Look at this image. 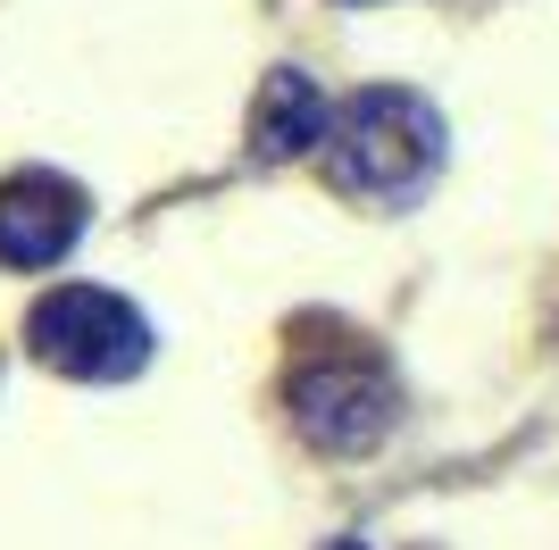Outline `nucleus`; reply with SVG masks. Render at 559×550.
<instances>
[{
	"mask_svg": "<svg viewBox=\"0 0 559 550\" xmlns=\"http://www.w3.org/2000/svg\"><path fill=\"white\" fill-rule=\"evenodd\" d=\"M326 176L334 192L350 201H376V208H401L418 201L435 167H443V117L426 109L418 92L401 84H376V92H350L343 109H326Z\"/></svg>",
	"mask_w": 559,
	"mask_h": 550,
	"instance_id": "1",
	"label": "nucleus"
},
{
	"mask_svg": "<svg viewBox=\"0 0 559 550\" xmlns=\"http://www.w3.org/2000/svg\"><path fill=\"white\" fill-rule=\"evenodd\" d=\"M25 343L50 375H75V384H126L142 359H151V318L134 300L100 292V284H59V292L34 300L25 318Z\"/></svg>",
	"mask_w": 559,
	"mask_h": 550,
	"instance_id": "2",
	"label": "nucleus"
},
{
	"mask_svg": "<svg viewBox=\"0 0 559 550\" xmlns=\"http://www.w3.org/2000/svg\"><path fill=\"white\" fill-rule=\"evenodd\" d=\"M284 400H293V426L334 458L376 451V442L393 434V417H401V392H393V375L376 359H309Z\"/></svg>",
	"mask_w": 559,
	"mask_h": 550,
	"instance_id": "3",
	"label": "nucleus"
},
{
	"mask_svg": "<svg viewBox=\"0 0 559 550\" xmlns=\"http://www.w3.org/2000/svg\"><path fill=\"white\" fill-rule=\"evenodd\" d=\"M84 183L50 176V167H25V176L0 183V259L9 267H59V259L84 242Z\"/></svg>",
	"mask_w": 559,
	"mask_h": 550,
	"instance_id": "4",
	"label": "nucleus"
},
{
	"mask_svg": "<svg viewBox=\"0 0 559 550\" xmlns=\"http://www.w3.org/2000/svg\"><path fill=\"white\" fill-rule=\"evenodd\" d=\"M326 92L309 84L301 68H276L267 75V92H259V109H251V151L259 159H301L309 142L326 134Z\"/></svg>",
	"mask_w": 559,
	"mask_h": 550,
	"instance_id": "5",
	"label": "nucleus"
},
{
	"mask_svg": "<svg viewBox=\"0 0 559 550\" xmlns=\"http://www.w3.org/2000/svg\"><path fill=\"white\" fill-rule=\"evenodd\" d=\"M334 550H359V542H334Z\"/></svg>",
	"mask_w": 559,
	"mask_h": 550,
	"instance_id": "6",
	"label": "nucleus"
}]
</instances>
